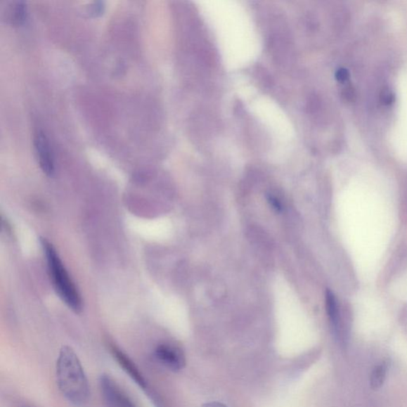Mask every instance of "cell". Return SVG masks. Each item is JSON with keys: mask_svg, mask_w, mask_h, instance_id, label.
Returning <instances> with one entry per match:
<instances>
[{"mask_svg": "<svg viewBox=\"0 0 407 407\" xmlns=\"http://www.w3.org/2000/svg\"><path fill=\"white\" fill-rule=\"evenodd\" d=\"M100 385L103 396L109 407H138L110 376L103 375Z\"/></svg>", "mask_w": 407, "mask_h": 407, "instance_id": "obj_3", "label": "cell"}, {"mask_svg": "<svg viewBox=\"0 0 407 407\" xmlns=\"http://www.w3.org/2000/svg\"><path fill=\"white\" fill-rule=\"evenodd\" d=\"M389 369V363L384 361L376 366L370 375V386L373 390H378L384 385Z\"/></svg>", "mask_w": 407, "mask_h": 407, "instance_id": "obj_7", "label": "cell"}, {"mask_svg": "<svg viewBox=\"0 0 407 407\" xmlns=\"http://www.w3.org/2000/svg\"><path fill=\"white\" fill-rule=\"evenodd\" d=\"M41 242L46 254L48 269L54 288H56L60 299L72 311L80 313L82 311L81 295L79 294L74 282L72 281L68 272L66 271L56 248L45 239H41Z\"/></svg>", "mask_w": 407, "mask_h": 407, "instance_id": "obj_2", "label": "cell"}, {"mask_svg": "<svg viewBox=\"0 0 407 407\" xmlns=\"http://www.w3.org/2000/svg\"><path fill=\"white\" fill-rule=\"evenodd\" d=\"M112 351L115 360L117 361L119 366L124 368L126 373L136 382V384L143 389H148V384L143 378V375L136 366L130 358L127 356L122 351L112 346Z\"/></svg>", "mask_w": 407, "mask_h": 407, "instance_id": "obj_6", "label": "cell"}, {"mask_svg": "<svg viewBox=\"0 0 407 407\" xmlns=\"http://www.w3.org/2000/svg\"><path fill=\"white\" fill-rule=\"evenodd\" d=\"M57 380L60 392L70 403L84 406L89 398V386L86 373L75 351L65 346L57 361Z\"/></svg>", "mask_w": 407, "mask_h": 407, "instance_id": "obj_1", "label": "cell"}, {"mask_svg": "<svg viewBox=\"0 0 407 407\" xmlns=\"http://www.w3.org/2000/svg\"><path fill=\"white\" fill-rule=\"evenodd\" d=\"M394 96L393 94L392 89L387 87L381 91L380 101L382 103V104H385L386 105H391L394 101Z\"/></svg>", "mask_w": 407, "mask_h": 407, "instance_id": "obj_10", "label": "cell"}, {"mask_svg": "<svg viewBox=\"0 0 407 407\" xmlns=\"http://www.w3.org/2000/svg\"><path fill=\"white\" fill-rule=\"evenodd\" d=\"M34 143L42 172L47 176H53L56 172V167H54L53 151L46 136L41 131L36 133Z\"/></svg>", "mask_w": 407, "mask_h": 407, "instance_id": "obj_5", "label": "cell"}, {"mask_svg": "<svg viewBox=\"0 0 407 407\" xmlns=\"http://www.w3.org/2000/svg\"><path fill=\"white\" fill-rule=\"evenodd\" d=\"M344 99L349 102L354 101L356 97L355 89L352 86H347L343 89L342 93Z\"/></svg>", "mask_w": 407, "mask_h": 407, "instance_id": "obj_11", "label": "cell"}, {"mask_svg": "<svg viewBox=\"0 0 407 407\" xmlns=\"http://www.w3.org/2000/svg\"><path fill=\"white\" fill-rule=\"evenodd\" d=\"M326 307H327V312L328 314H329V317L332 322V326L337 332L339 330V322H340L339 309L336 297L330 290L327 291L326 294Z\"/></svg>", "mask_w": 407, "mask_h": 407, "instance_id": "obj_8", "label": "cell"}, {"mask_svg": "<svg viewBox=\"0 0 407 407\" xmlns=\"http://www.w3.org/2000/svg\"><path fill=\"white\" fill-rule=\"evenodd\" d=\"M349 78V72L347 70L341 69L337 72V79L340 82H345Z\"/></svg>", "mask_w": 407, "mask_h": 407, "instance_id": "obj_12", "label": "cell"}, {"mask_svg": "<svg viewBox=\"0 0 407 407\" xmlns=\"http://www.w3.org/2000/svg\"><path fill=\"white\" fill-rule=\"evenodd\" d=\"M27 15L25 5L23 3H17L11 13V20L15 25H21L25 21Z\"/></svg>", "mask_w": 407, "mask_h": 407, "instance_id": "obj_9", "label": "cell"}, {"mask_svg": "<svg viewBox=\"0 0 407 407\" xmlns=\"http://www.w3.org/2000/svg\"><path fill=\"white\" fill-rule=\"evenodd\" d=\"M155 356L164 367L179 372L186 366L184 352L176 346L169 344H162L157 346Z\"/></svg>", "mask_w": 407, "mask_h": 407, "instance_id": "obj_4", "label": "cell"}, {"mask_svg": "<svg viewBox=\"0 0 407 407\" xmlns=\"http://www.w3.org/2000/svg\"><path fill=\"white\" fill-rule=\"evenodd\" d=\"M203 407H228V406L221 403L211 402V403L205 404L203 406Z\"/></svg>", "mask_w": 407, "mask_h": 407, "instance_id": "obj_13", "label": "cell"}]
</instances>
